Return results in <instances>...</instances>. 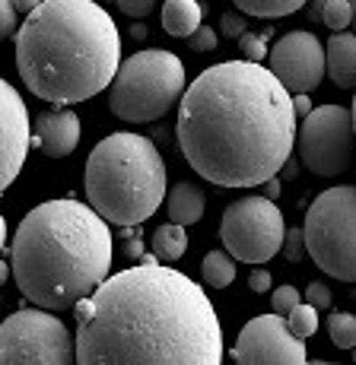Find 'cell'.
I'll return each instance as SVG.
<instances>
[{"label":"cell","mask_w":356,"mask_h":365,"mask_svg":"<svg viewBox=\"0 0 356 365\" xmlns=\"http://www.w3.org/2000/svg\"><path fill=\"white\" fill-rule=\"evenodd\" d=\"M220 238L235 261L264 264L283 251L286 222L274 200L264 194H251L229 203L220 220Z\"/></svg>","instance_id":"obj_9"},{"label":"cell","mask_w":356,"mask_h":365,"mask_svg":"<svg viewBox=\"0 0 356 365\" xmlns=\"http://www.w3.org/2000/svg\"><path fill=\"white\" fill-rule=\"evenodd\" d=\"M121 35L96 0H45L16 32V70L32 96L76 105L111 86Z\"/></svg>","instance_id":"obj_4"},{"label":"cell","mask_w":356,"mask_h":365,"mask_svg":"<svg viewBox=\"0 0 356 365\" xmlns=\"http://www.w3.org/2000/svg\"><path fill=\"white\" fill-rule=\"evenodd\" d=\"M16 4L13 0H0V35H16Z\"/></svg>","instance_id":"obj_30"},{"label":"cell","mask_w":356,"mask_h":365,"mask_svg":"<svg viewBox=\"0 0 356 365\" xmlns=\"http://www.w3.org/2000/svg\"><path fill=\"white\" fill-rule=\"evenodd\" d=\"M178 146L198 175L220 187L277 178L296 143V108L286 86L255 61L207 67L178 105Z\"/></svg>","instance_id":"obj_2"},{"label":"cell","mask_w":356,"mask_h":365,"mask_svg":"<svg viewBox=\"0 0 356 365\" xmlns=\"http://www.w3.org/2000/svg\"><path fill=\"white\" fill-rule=\"evenodd\" d=\"M188 93L185 64L166 48L131 54L108 86V108L128 124L159 121Z\"/></svg>","instance_id":"obj_6"},{"label":"cell","mask_w":356,"mask_h":365,"mask_svg":"<svg viewBox=\"0 0 356 365\" xmlns=\"http://www.w3.org/2000/svg\"><path fill=\"white\" fill-rule=\"evenodd\" d=\"M235 365H309L305 340L290 331L280 314H258L242 327L233 349Z\"/></svg>","instance_id":"obj_11"},{"label":"cell","mask_w":356,"mask_h":365,"mask_svg":"<svg viewBox=\"0 0 356 365\" xmlns=\"http://www.w3.org/2000/svg\"><path fill=\"white\" fill-rule=\"evenodd\" d=\"M268 64L290 96H309L327 73V51L312 32L296 29L280 35V41L270 48Z\"/></svg>","instance_id":"obj_12"},{"label":"cell","mask_w":356,"mask_h":365,"mask_svg":"<svg viewBox=\"0 0 356 365\" xmlns=\"http://www.w3.org/2000/svg\"><path fill=\"white\" fill-rule=\"evenodd\" d=\"M270 305H274L277 314H290L296 305H302V296H299L296 286H277L274 296H270Z\"/></svg>","instance_id":"obj_24"},{"label":"cell","mask_w":356,"mask_h":365,"mask_svg":"<svg viewBox=\"0 0 356 365\" xmlns=\"http://www.w3.org/2000/svg\"><path fill=\"white\" fill-rule=\"evenodd\" d=\"M239 48H242V58L245 61H261V58H270L268 45H264V35H255V32H245L239 38Z\"/></svg>","instance_id":"obj_25"},{"label":"cell","mask_w":356,"mask_h":365,"mask_svg":"<svg viewBox=\"0 0 356 365\" xmlns=\"http://www.w3.org/2000/svg\"><path fill=\"white\" fill-rule=\"evenodd\" d=\"M327 51V76L334 86L353 89L356 86V32H334L325 45Z\"/></svg>","instance_id":"obj_15"},{"label":"cell","mask_w":356,"mask_h":365,"mask_svg":"<svg viewBox=\"0 0 356 365\" xmlns=\"http://www.w3.org/2000/svg\"><path fill=\"white\" fill-rule=\"evenodd\" d=\"M248 286H251V292H268L270 286H274V277H270V273L264 270V267H258V270H251Z\"/></svg>","instance_id":"obj_32"},{"label":"cell","mask_w":356,"mask_h":365,"mask_svg":"<svg viewBox=\"0 0 356 365\" xmlns=\"http://www.w3.org/2000/svg\"><path fill=\"white\" fill-rule=\"evenodd\" d=\"M32 143L41 150V156H71L80 146V118L73 111L61 108V111H41L32 128Z\"/></svg>","instance_id":"obj_14"},{"label":"cell","mask_w":356,"mask_h":365,"mask_svg":"<svg viewBox=\"0 0 356 365\" xmlns=\"http://www.w3.org/2000/svg\"><path fill=\"white\" fill-rule=\"evenodd\" d=\"M327 336L337 349H356V314L334 312L327 314Z\"/></svg>","instance_id":"obj_22"},{"label":"cell","mask_w":356,"mask_h":365,"mask_svg":"<svg viewBox=\"0 0 356 365\" xmlns=\"http://www.w3.org/2000/svg\"><path fill=\"white\" fill-rule=\"evenodd\" d=\"M188 45H191V51H213V48L220 45V35H216V29H210V26H200V29L188 38Z\"/></svg>","instance_id":"obj_29"},{"label":"cell","mask_w":356,"mask_h":365,"mask_svg":"<svg viewBox=\"0 0 356 365\" xmlns=\"http://www.w3.org/2000/svg\"><path fill=\"white\" fill-rule=\"evenodd\" d=\"M0 365H76V343L48 308H19L0 327Z\"/></svg>","instance_id":"obj_8"},{"label":"cell","mask_w":356,"mask_h":365,"mask_svg":"<svg viewBox=\"0 0 356 365\" xmlns=\"http://www.w3.org/2000/svg\"><path fill=\"white\" fill-rule=\"evenodd\" d=\"M0 89H4V185L0 187H10L26 163L32 130L23 96L13 89V83H0Z\"/></svg>","instance_id":"obj_13"},{"label":"cell","mask_w":356,"mask_h":365,"mask_svg":"<svg viewBox=\"0 0 356 365\" xmlns=\"http://www.w3.org/2000/svg\"><path fill=\"white\" fill-rule=\"evenodd\" d=\"M204 26V6L198 0H166L163 4V29L176 38H191Z\"/></svg>","instance_id":"obj_17"},{"label":"cell","mask_w":356,"mask_h":365,"mask_svg":"<svg viewBox=\"0 0 356 365\" xmlns=\"http://www.w3.org/2000/svg\"><path fill=\"white\" fill-rule=\"evenodd\" d=\"M118 6H121V13H128V16L134 19H143L153 13V6H156V0H115Z\"/></svg>","instance_id":"obj_31"},{"label":"cell","mask_w":356,"mask_h":365,"mask_svg":"<svg viewBox=\"0 0 356 365\" xmlns=\"http://www.w3.org/2000/svg\"><path fill=\"white\" fill-rule=\"evenodd\" d=\"M283 255L290 257V261H302V255H305V232L302 229H286Z\"/></svg>","instance_id":"obj_28"},{"label":"cell","mask_w":356,"mask_h":365,"mask_svg":"<svg viewBox=\"0 0 356 365\" xmlns=\"http://www.w3.org/2000/svg\"><path fill=\"white\" fill-rule=\"evenodd\" d=\"M200 270H204V283L213 286V289H226L235 279V257L229 251H210L200 261Z\"/></svg>","instance_id":"obj_19"},{"label":"cell","mask_w":356,"mask_h":365,"mask_svg":"<svg viewBox=\"0 0 356 365\" xmlns=\"http://www.w3.org/2000/svg\"><path fill=\"white\" fill-rule=\"evenodd\" d=\"M73 314L76 365H223L213 302L172 267L115 273Z\"/></svg>","instance_id":"obj_1"},{"label":"cell","mask_w":356,"mask_h":365,"mask_svg":"<svg viewBox=\"0 0 356 365\" xmlns=\"http://www.w3.org/2000/svg\"><path fill=\"white\" fill-rule=\"evenodd\" d=\"M111 270L108 220L89 203L45 200L19 220L10 242V273L39 308L61 312L89 299Z\"/></svg>","instance_id":"obj_3"},{"label":"cell","mask_w":356,"mask_h":365,"mask_svg":"<svg viewBox=\"0 0 356 365\" xmlns=\"http://www.w3.org/2000/svg\"><path fill=\"white\" fill-rule=\"evenodd\" d=\"M353 124H356V99H353Z\"/></svg>","instance_id":"obj_41"},{"label":"cell","mask_w":356,"mask_h":365,"mask_svg":"<svg viewBox=\"0 0 356 365\" xmlns=\"http://www.w3.org/2000/svg\"><path fill=\"white\" fill-rule=\"evenodd\" d=\"M305 302H309L312 308H318V312H327V308H331V286L309 283L305 286Z\"/></svg>","instance_id":"obj_27"},{"label":"cell","mask_w":356,"mask_h":365,"mask_svg":"<svg viewBox=\"0 0 356 365\" xmlns=\"http://www.w3.org/2000/svg\"><path fill=\"white\" fill-rule=\"evenodd\" d=\"M13 4H16V10L23 13V16H29V13H36L41 4H45V0H13Z\"/></svg>","instance_id":"obj_36"},{"label":"cell","mask_w":356,"mask_h":365,"mask_svg":"<svg viewBox=\"0 0 356 365\" xmlns=\"http://www.w3.org/2000/svg\"><path fill=\"white\" fill-rule=\"evenodd\" d=\"M299 163L312 175L334 178L350 168L356 156V124L353 108L344 105H321L302 121L296 133Z\"/></svg>","instance_id":"obj_10"},{"label":"cell","mask_w":356,"mask_h":365,"mask_svg":"<svg viewBox=\"0 0 356 365\" xmlns=\"http://www.w3.org/2000/svg\"><path fill=\"white\" fill-rule=\"evenodd\" d=\"M220 32L226 35V38H242V35L248 32V19H245V13H223V19H220Z\"/></svg>","instance_id":"obj_26"},{"label":"cell","mask_w":356,"mask_h":365,"mask_svg":"<svg viewBox=\"0 0 356 365\" xmlns=\"http://www.w3.org/2000/svg\"><path fill=\"white\" fill-rule=\"evenodd\" d=\"M312 19L325 23L327 29H334V32H344L347 26H353L350 0H315V4H312Z\"/></svg>","instance_id":"obj_20"},{"label":"cell","mask_w":356,"mask_h":365,"mask_svg":"<svg viewBox=\"0 0 356 365\" xmlns=\"http://www.w3.org/2000/svg\"><path fill=\"white\" fill-rule=\"evenodd\" d=\"M131 38H134V41H143V38H146V29H143L141 23H137L134 29H131Z\"/></svg>","instance_id":"obj_37"},{"label":"cell","mask_w":356,"mask_h":365,"mask_svg":"<svg viewBox=\"0 0 356 365\" xmlns=\"http://www.w3.org/2000/svg\"><path fill=\"white\" fill-rule=\"evenodd\" d=\"M239 6V13L245 16H258V19H280L296 13L299 6H305V0H233Z\"/></svg>","instance_id":"obj_21"},{"label":"cell","mask_w":356,"mask_h":365,"mask_svg":"<svg viewBox=\"0 0 356 365\" xmlns=\"http://www.w3.org/2000/svg\"><path fill=\"white\" fill-rule=\"evenodd\" d=\"M296 172H299V165H296V163H293V159H290V163L283 165V175H286V178H293V175H296Z\"/></svg>","instance_id":"obj_38"},{"label":"cell","mask_w":356,"mask_h":365,"mask_svg":"<svg viewBox=\"0 0 356 365\" xmlns=\"http://www.w3.org/2000/svg\"><path fill=\"white\" fill-rule=\"evenodd\" d=\"M353 362H356V349H353Z\"/></svg>","instance_id":"obj_42"},{"label":"cell","mask_w":356,"mask_h":365,"mask_svg":"<svg viewBox=\"0 0 356 365\" xmlns=\"http://www.w3.org/2000/svg\"><path fill=\"white\" fill-rule=\"evenodd\" d=\"M350 10H353V32H356V0H350Z\"/></svg>","instance_id":"obj_39"},{"label":"cell","mask_w":356,"mask_h":365,"mask_svg":"<svg viewBox=\"0 0 356 365\" xmlns=\"http://www.w3.org/2000/svg\"><path fill=\"white\" fill-rule=\"evenodd\" d=\"M293 108H296V118H302V121L315 111L312 108V102H309V96H293Z\"/></svg>","instance_id":"obj_34"},{"label":"cell","mask_w":356,"mask_h":365,"mask_svg":"<svg viewBox=\"0 0 356 365\" xmlns=\"http://www.w3.org/2000/svg\"><path fill=\"white\" fill-rule=\"evenodd\" d=\"M280 191H283V181L280 178L264 181V197H268V200H277V197H280Z\"/></svg>","instance_id":"obj_35"},{"label":"cell","mask_w":356,"mask_h":365,"mask_svg":"<svg viewBox=\"0 0 356 365\" xmlns=\"http://www.w3.org/2000/svg\"><path fill=\"white\" fill-rule=\"evenodd\" d=\"M309 365H337V362H325V359H312Z\"/></svg>","instance_id":"obj_40"},{"label":"cell","mask_w":356,"mask_h":365,"mask_svg":"<svg viewBox=\"0 0 356 365\" xmlns=\"http://www.w3.org/2000/svg\"><path fill=\"white\" fill-rule=\"evenodd\" d=\"M124 251H128V257H134V261H141L143 257V235L137 232V229L131 232L128 242H124Z\"/></svg>","instance_id":"obj_33"},{"label":"cell","mask_w":356,"mask_h":365,"mask_svg":"<svg viewBox=\"0 0 356 365\" xmlns=\"http://www.w3.org/2000/svg\"><path fill=\"white\" fill-rule=\"evenodd\" d=\"M185 251H188L185 226H178V222H166V226H159L156 232H153V255H156L159 261H178Z\"/></svg>","instance_id":"obj_18"},{"label":"cell","mask_w":356,"mask_h":365,"mask_svg":"<svg viewBox=\"0 0 356 365\" xmlns=\"http://www.w3.org/2000/svg\"><path fill=\"white\" fill-rule=\"evenodd\" d=\"M286 324H290V331L296 336H312L318 331V308H312L309 302H302V305H296L290 312V318H286Z\"/></svg>","instance_id":"obj_23"},{"label":"cell","mask_w":356,"mask_h":365,"mask_svg":"<svg viewBox=\"0 0 356 365\" xmlns=\"http://www.w3.org/2000/svg\"><path fill=\"white\" fill-rule=\"evenodd\" d=\"M204 210H207L204 191H200L198 185H191V181H178V185L166 194V213H169V220L178 222V226H194V222H200Z\"/></svg>","instance_id":"obj_16"},{"label":"cell","mask_w":356,"mask_h":365,"mask_svg":"<svg viewBox=\"0 0 356 365\" xmlns=\"http://www.w3.org/2000/svg\"><path fill=\"white\" fill-rule=\"evenodd\" d=\"M86 197L115 226H141L166 200V163L141 133H108L86 159Z\"/></svg>","instance_id":"obj_5"},{"label":"cell","mask_w":356,"mask_h":365,"mask_svg":"<svg viewBox=\"0 0 356 365\" xmlns=\"http://www.w3.org/2000/svg\"><path fill=\"white\" fill-rule=\"evenodd\" d=\"M305 251L318 270L356 283V187H327L305 213Z\"/></svg>","instance_id":"obj_7"}]
</instances>
